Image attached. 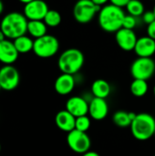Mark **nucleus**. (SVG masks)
Masks as SVG:
<instances>
[{"instance_id": "obj_1", "label": "nucleus", "mask_w": 155, "mask_h": 156, "mask_svg": "<svg viewBox=\"0 0 155 156\" xmlns=\"http://www.w3.org/2000/svg\"><path fill=\"white\" fill-rule=\"evenodd\" d=\"M99 25L100 28L109 33H116L122 27L125 16L122 7L114 5H103L99 12Z\"/></svg>"}, {"instance_id": "obj_2", "label": "nucleus", "mask_w": 155, "mask_h": 156, "mask_svg": "<svg viewBox=\"0 0 155 156\" xmlns=\"http://www.w3.org/2000/svg\"><path fill=\"white\" fill-rule=\"evenodd\" d=\"M28 20L24 14L19 12H10L6 14L1 23L0 29L8 39H16L27 33Z\"/></svg>"}, {"instance_id": "obj_3", "label": "nucleus", "mask_w": 155, "mask_h": 156, "mask_svg": "<svg viewBox=\"0 0 155 156\" xmlns=\"http://www.w3.org/2000/svg\"><path fill=\"white\" fill-rule=\"evenodd\" d=\"M132 136L141 142L147 141L154 135L155 119L147 112L138 113L130 126Z\"/></svg>"}, {"instance_id": "obj_4", "label": "nucleus", "mask_w": 155, "mask_h": 156, "mask_svg": "<svg viewBox=\"0 0 155 156\" xmlns=\"http://www.w3.org/2000/svg\"><path fill=\"white\" fill-rule=\"evenodd\" d=\"M85 58L81 50L78 48H68L63 51L58 60V66L62 73L75 75L83 67Z\"/></svg>"}, {"instance_id": "obj_5", "label": "nucleus", "mask_w": 155, "mask_h": 156, "mask_svg": "<svg viewBox=\"0 0 155 156\" xmlns=\"http://www.w3.org/2000/svg\"><path fill=\"white\" fill-rule=\"evenodd\" d=\"M59 49L58 38L52 35H45L34 40L33 52L41 58H48L55 56Z\"/></svg>"}, {"instance_id": "obj_6", "label": "nucleus", "mask_w": 155, "mask_h": 156, "mask_svg": "<svg viewBox=\"0 0 155 156\" xmlns=\"http://www.w3.org/2000/svg\"><path fill=\"white\" fill-rule=\"evenodd\" d=\"M100 8L91 0H78L73 7V16L78 23L87 24L99 14Z\"/></svg>"}, {"instance_id": "obj_7", "label": "nucleus", "mask_w": 155, "mask_h": 156, "mask_svg": "<svg viewBox=\"0 0 155 156\" xmlns=\"http://www.w3.org/2000/svg\"><path fill=\"white\" fill-rule=\"evenodd\" d=\"M155 73V61L152 58H136L131 66V74L135 80H150Z\"/></svg>"}, {"instance_id": "obj_8", "label": "nucleus", "mask_w": 155, "mask_h": 156, "mask_svg": "<svg viewBox=\"0 0 155 156\" xmlns=\"http://www.w3.org/2000/svg\"><path fill=\"white\" fill-rule=\"evenodd\" d=\"M67 144L71 151L79 154H83L90 151L91 146V141L87 133L80 132L76 129L68 133Z\"/></svg>"}, {"instance_id": "obj_9", "label": "nucleus", "mask_w": 155, "mask_h": 156, "mask_svg": "<svg viewBox=\"0 0 155 156\" xmlns=\"http://www.w3.org/2000/svg\"><path fill=\"white\" fill-rule=\"evenodd\" d=\"M20 82L18 70L12 65H4L0 69V85L6 91L14 90Z\"/></svg>"}, {"instance_id": "obj_10", "label": "nucleus", "mask_w": 155, "mask_h": 156, "mask_svg": "<svg viewBox=\"0 0 155 156\" xmlns=\"http://www.w3.org/2000/svg\"><path fill=\"white\" fill-rule=\"evenodd\" d=\"M48 10V5L45 1L33 0L25 5L23 14L27 20H43Z\"/></svg>"}, {"instance_id": "obj_11", "label": "nucleus", "mask_w": 155, "mask_h": 156, "mask_svg": "<svg viewBox=\"0 0 155 156\" xmlns=\"http://www.w3.org/2000/svg\"><path fill=\"white\" fill-rule=\"evenodd\" d=\"M115 40L120 48L124 51H132L134 50L138 38L132 29L122 27L115 33Z\"/></svg>"}, {"instance_id": "obj_12", "label": "nucleus", "mask_w": 155, "mask_h": 156, "mask_svg": "<svg viewBox=\"0 0 155 156\" xmlns=\"http://www.w3.org/2000/svg\"><path fill=\"white\" fill-rule=\"evenodd\" d=\"M66 110L70 112L74 117L89 114V101L81 96H73L66 102Z\"/></svg>"}, {"instance_id": "obj_13", "label": "nucleus", "mask_w": 155, "mask_h": 156, "mask_svg": "<svg viewBox=\"0 0 155 156\" xmlns=\"http://www.w3.org/2000/svg\"><path fill=\"white\" fill-rule=\"evenodd\" d=\"M109 113V105L105 99L93 97L89 102L90 117L95 121L104 120Z\"/></svg>"}, {"instance_id": "obj_14", "label": "nucleus", "mask_w": 155, "mask_h": 156, "mask_svg": "<svg viewBox=\"0 0 155 156\" xmlns=\"http://www.w3.org/2000/svg\"><path fill=\"white\" fill-rule=\"evenodd\" d=\"M18 55L13 41L5 39L0 42V62L5 65H12L16 61Z\"/></svg>"}, {"instance_id": "obj_15", "label": "nucleus", "mask_w": 155, "mask_h": 156, "mask_svg": "<svg viewBox=\"0 0 155 156\" xmlns=\"http://www.w3.org/2000/svg\"><path fill=\"white\" fill-rule=\"evenodd\" d=\"M75 85L76 80L74 75L62 73L56 79L54 88L58 94L65 96L72 92V90L75 88Z\"/></svg>"}, {"instance_id": "obj_16", "label": "nucleus", "mask_w": 155, "mask_h": 156, "mask_svg": "<svg viewBox=\"0 0 155 156\" xmlns=\"http://www.w3.org/2000/svg\"><path fill=\"white\" fill-rule=\"evenodd\" d=\"M134 52L139 58H152L155 54V40L148 36L138 38Z\"/></svg>"}, {"instance_id": "obj_17", "label": "nucleus", "mask_w": 155, "mask_h": 156, "mask_svg": "<svg viewBox=\"0 0 155 156\" xmlns=\"http://www.w3.org/2000/svg\"><path fill=\"white\" fill-rule=\"evenodd\" d=\"M55 122L57 127L66 133H69L75 130L76 117H74L67 110L58 112L55 117Z\"/></svg>"}, {"instance_id": "obj_18", "label": "nucleus", "mask_w": 155, "mask_h": 156, "mask_svg": "<svg viewBox=\"0 0 155 156\" xmlns=\"http://www.w3.org/2000/svg\"><path fill=\"white\" fill-rule=\"evenodd\" d=\"M111 92V87L110 83L102 79H99L93 81L91 84V93L93 97L105 99L110 96Z\"/></svg>"}, {"instance_id": "obj_19", "label": "nucleus", "mask_w": 155, "mask_h": 156, "mask_svg": "<svg viewBox=\"0 0 155 156\" xmlns=\"http://www.w3.org/2000/svg\"><path fill=\"white\" fill-rule=\"evenodd\" d=\"M48 26L43 20H28L27 33L35 39L47 35Z\"/></svg>"}, {"instance_id": "obj_20", "label": "nucleus", "mask_w": 155, "mask_h": 156, "mask_svg": "<svg viewBox=\"0 0 155 156\" xmlns=\"http://www.w3.org/2000/svg\"><path fill=\"white\" fill-rule=\"evenodd\" d=\"M13 42H14V45L19 54H25V53L33 51L34 40L26 35L21 36V37L14 39Z\"/></svg>"}, {"instance_id": "obj_21", "label": "nucleus", "mask_w": 155, "mask_h": 156, "mask_svg": "<svg viewBox=\"0 0 155 156\" xmlns=\"http://www.w3.org/2000/svg\"><path fill=\"white\" fill-rule=\"evenodd\" d=\"M148 89H149L148 83L146 80H135L134 79L130 86V90H131L132 94L137 98L143 97L147 93Z\"/></svg>"}, {"instance_id": "obj_22", "label": "nucleus", "mask_w": 155, "mask_h": 156, "mask_svg": "<svg viewBox=\"0 0 155 156\" xmlns=\"http://www.w3.org/2000/svg\"><path fill=\"white\" fill-rule=\"evenodd\" d=\"M112 121L116 126L120 128H127L132 124V120L130 118L129 112L125 111H118L112 116Z\"/></svg>"}, {"instance_id": "obj_23", "label": "nucleus", "mask_w": 155, "mask_h": 156, "mask_svg": "<svg viewBox=\"0 0 155 156\" xmlns=\"http://www.w3.org/2000/svg\"><path fill=\"white\" fill-rule=\"evenodd\" d=\"M127 12L129 15H132L135 17L141 16L143 15L144 11V5L142 1L140 0H130L128 5H126Z\"/></svg>"}, {"instance_id": "obj_24", "label": "nucleus", "mask_w": 155, "mask_h": 156, "mask_svg": "<svg viewBox=\"0 0 155 156\" xmlns=\"http://www.w3.org/2000/svg\"><path fill=\"white\" fill-rule=\"evenodd\" d=\"M43 21L48 27H56L61 23V15L57 10H48L46 16L44 17Z\"/></svg>"}, {"instance_id": "obj_25", "label": "nucleus", "mask_w": 155, "mask_h": 156, "mask_svg": "<svg viewBox=\"0 0 155 156\" xmlns=\"http://www.w3.org/2000/svg\"><path fill=\"white\" fill-rule=\"evenodd\" d=\"M90 117L88 115L80 116L76 118V123H75V129L80 132L87 133L90 127Z\"/></svg>"}, {"instance_id": "obj_26", "label": "nucleus", "mask_w": 155, "mask_h": 156, "mask_svg": "<svg viewBox=\"0 0 155 156\" xmlns=\"http://www.w3.org/2000/svg\"><path fill=\"white\" fill-rule=\"evenodd\" d=\"M137 17L132 16V15H125L123 23H122V27L127 28V29H132L136 27L137 25Z\"/></svg>"}, {"instance_id": "obj_27", "label": "nucleus", "mask_w": 155, "mask_h": 156, "mask_svg": "<svg viewBox=\"0 0 155 156\" xmlns=\"http://www.w3.org/2000/svg\"><path fill=\"white\" fill-rule=\"evenodd\" d=\"M143 20L145 24L149 25L155 21V15L153 11H146L143 15Z\"/></svg>"}, {"instance_id": "obj_28", "label": "nucleus", "mask_w": 155, "mask_h": 156, "mask_svg": "<svg viewBox=\"0 0 155 156\" xmlns=\"http://www.w3.org/2000/svg\"><path fill=\"white\" fill-rule=\"evenodd\" d=\"M147 35L155 40V21L149 24L147 27Z\"/></svg>"}, {"instance_id": "obj_29", "label": "nucleus", "mask_w": 155, "mask_h": 156, "mask_svg": "<svg viewBox=\"0 0 155 156\" xmlns=\"http://www.w3.org/2000/svg\"><path fill=\"white\" fill-rule=\"evenodd\" d=\"M111 1V5H114L116 6H119V7H126V5H128V3L130 2V0H110Z\"/></svg>"}, {"instance_id": "obj_30", "label": "nucleus", "mask_w": 155, "mask_h": 156, "mask_svg": "<svg viewBox=\"0 0 155 156\" xmlns=\"http://www.w3.org/2000/svg\"><path fill=\"white\" fill-rule=\"evenodd\" d=\"M95 5H99V6H102V5H104L108 1H110V0H91Z\"/></svg>"}, {"instance_id": "obj_31", "label": "nucleus", "mask_w": 155, "mask_h": 156, "mask_svg": "<svg viewBox=\"0 0 155 156\" xmlns=\"http://www.w3.org/2000/svg\"><path fill=\"white\" fill-rule=\"evenodd\" d=\"M81 156H100L98 153L94 152V151H88L85 154H81Z\"/></svg>"}, {"instance_id": "obj_32", "label": "nucleus", "mask_w": 155, "mask_h": 156, "mask_svg": "<svg viewBox=\"0 0 155 156\" xmlns=\"http://www.w3.org/2000/svg\"><path fill=\"white\" fill-rule=\"evenodd\" d=\"M5 39H6V37H5V34H4V32L0 29V42L4 41Z\"/></svg>"}, {"instance_id": "obj_33", "label": "nucleus", "mask_w": 155, "mask_h": 156, "mask_svg": "<svg viewBox=\"0 0 155 156\" xmlns=\"http://www.w3.org/2000/svg\"><path fill=\"white\" fill-rule=\"evenodd\" d=\"M3 11H4V4H3L2 0H0V15L3 13Z\"/></svg>"}, {"instance_id": "obj_34", "label": "nucleus", "mask_w": 155, "mask_h": 156, "mask_svg": "<svg viewBox=\"0 0 155 156\" xmlns=\"http://www.w3.org/2000/svg\"><path fill=\"white\" fill-rule=\"evenodd\" d=\"M18 1H20L21 3H23V4H27V3H29V2H31V1H33V0H18Z\"/></svg>"}, {"instance_id": "obj_35", "label": "nucleus", "mask_w": 155, "mask_h": 156, "mask_svg": "<svg viewBox=\"0 0 155 156\" xmlns=\"http://www.w3.org/2000/svg\"><path fill=\"white\" fill-rule=\"evenodd\" d=\"M153 94H154V97H155V86L153 87Z\"/></svg>"}, {"instance_id": "obj_36", "label": "nucleus", "mask_w": 155, "mask_h": 156, "mask_svg": "<svg viewBox=\"0 0 155 156\" xmlns=\"http://www.w3.org/2000/svg\"><path fill=\"white\" fill-rule=\"evenodd\" d=\"M153 13H154V15H155V5H154V7H153Z\"/></svg>"}, {"instance_id": "obj_37", "label": "nucleus", "mask_w": 155, "mask_h": 156, "mask_svg": "<svg viewBox=\"0 0 155 156\" xmlns=\"http://www.w3.org/2000/svg\"><path fill=\"white\" fill-rule=\"evenodd\" d=\"M2 90V87H1V85H0V91Z\"/></svg>"}, {"instance_id": "obj_38", "label": "nucleus", "mask_w": 155, "mask_h": 156, "mask_svg": "<svg viewBox=\"0 0 155 156\" xmlns=\"http://www.w3.org/2000/svg\"><path fill=\"white\" fill-rule=\"evenodd\" d=\"M0 151H1V144H0Z\"/></svg>"}, {"instance_id": "obj_39", "label": "nucleus", "mask_w": 155, "mask_h": 156, "mask_svg": "<svg viewBox=\"0 0 155 156\" xmlns=\"http://www.w3.org/2000/svg\"><path fill=\"white\" fill-rule=\"evenodd\" d=\"M154 135H155V132H154Z\"/></svg>"}, {"instance_id": "obj_40", "label": "nucleus", "mask_w": 155, "mask_h": 156, "mask_svg": "<svg viewBox=\"0 0 155 156\" xmlns=\"http://www.w3.org/2000/svg\"><path fill=\"white\" fill-rule=\"evenodd\" d=\"M154 156H155V155H154Z\"/></svg>"}]
</instances>
